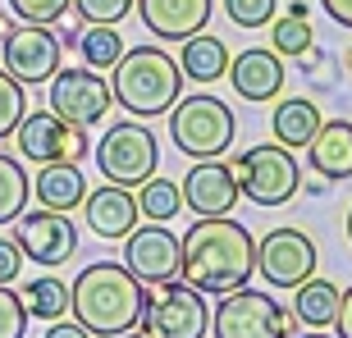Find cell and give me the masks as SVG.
I'll list each match as a JSON object with an SVG mask.
<instances>
[{
    "mask_svg": "<svg viewBox=\"0 0 352 338\" xmlns=\"http://www.w3.org/2000/svg\"><path fill=\"white\" fill-rule=\"evenodd\" d=\"M179 279L206 297H224L256 274V238L229 215H201L179 238Z\"/></svg>",
    "mask_w": 352,
    "mask_h": 338,
    "instance_id": "6da1fadb",
    "label": "cell"
},
{
    "mask_svg": "<svg viewBox=\"0 0 352 338\" xmlns=\"http://www.w3.org/2000/svg\"><path fill=\"white\" fill-rule=\"evenodd\" d=\"M142 306L146 284L129 265H115V260H96L69 284V311L91 338L133 334L142 325Z\"/></svg>",
    "mask_w": 352,
    "mask_h": 338,
    "instance_id": "7a4b0ae2",
    "label": "cell"
},
{
    "mask_svg": "<svg viewBox=\"0 0 352 338\" xmlns=\"http://www.w3.org/2000/svg\"><path fill=\"white\" fill-rule=\"evenodd\" d=\"M183 91V69L170 51L160 46H133L119 55L115 74H110V96L124 105L133 119H160L170 115Z\"/></svg>",
    "mask_w": 352,
    "mask_h": 338,
    "instance_id": "3957f363",
    "label": "cell"
},
{
    "mask_svg": "<svg viewBox=\"0 0 352 338\" xmlns=\"http://www.w3.org/2000/svg\"><path fill=\"white\" fill-rule=\"evenodd\" d=\"M234 133H238V119L220 96H206L201 91V96L174 101V110H170V142L192 160L224 156L234 146Z\"/></svg>",
    "mask_w": 352,
    "mask_h": 338,
    "instance_id": "277c9868",
    "label": "cell"
},
{
    "mask_svg": "<svg viewBox=\"0 0 352 338\" xmlns=\"http://www.w3.org/2000/svg\"><path fill=\"white\" fill-rule=\"evenodd\" d=\"M238 179V192L248 196L252 206H284L293 201L302 188L298 179V160L284 142H261V146H248L243 156L229 160Z\"/></svg>",
    "mask_w": 352,
    "mask_h": 338,
    "instance_id": "5b68a950",
    "label": "cell"
},
{
    "mask_svg": "<svg viewBox=\"0 0 352 338\" xmlns=\"http://www.w3.org/2000/svg\"><path fill=\"white\" fill-rule=\"evenodd\" d=\"M160 165V146L156 133L138 124V119H124V124H110L105 137L96 142V169H101L105 183H119V188H142Z\"/></svg>",
    "mask_w": 352,
    "mask_h": 338,
    "instance_id": "8992f818",
    "label": "cell"
},
{
    "mask_svg": "<svg viewBox=\"0 0 352 338\" xmlns=\"http://www.w3.org/2000/svg\"><path fill=\"white\" fill-rule=\"evenodd\" d=\"M142 329L146 338H206L210 315H206V293H197L183 279H165V284L146 288L142 306Z\"/></svg>",
    "mask_w": 352,
    "mask_h": 338,
    "instance_id": "52a82bcc",
    "label": "cell"
},
{
    "mask_svg": "<svg viewBox=\"0 0 352 338\" xmlns=\"http://www.w3.org/2000/svg\"><path fill=\"white\" fill-rule=\"evenodd\" d=\"M288 311L261 288H234L224 293L220 306L210 311V334L215 338H288Z\"/></svg>",
    "mask_w": 352,
    "mask_h": 338,
    "instance_id": "ba28073f",
    "label": "cell"
},
{
    "mask_svg": "<svg viewBox=\"0 0 352 338\" xmlns=\"http://www.w3.org/2000/svg\"><path fill=\"white\" fill-rule=\"evenodd\" d=\"M14 146L23 160H37V165H51V160H69L78 165L82 156L91 151L87 133L78 124L60 119L55 110H37V115H23L19 128H14Z\"/></svg>",
    "mask_w": 352,
    "mask_h": 338,
    "instance_id": "9c48e42d",
    "label": "cell"
},
{
    "mask_svg": "<svg viewBox=\"0 0 352 338\" xmlns=\"http://www.w3.org/2000/svg\"><path fill=\"white\" fill-rule=\"evenodd\" d=\"M46 105H51L60 119H69V124L91 128V124L105 119V110L115 105V96H110V82H105L96 69H55Z\"/></svg>",
    "mask_w": 352,
    "mask_h": 338,
    "instance_id": "30bf717a",
    "label": "cell"
},
{
    "mask_svg": "<svg viewBox=\"0 0 352 338\" xmlns=\"http://www.w3.org/2000/svg\"><path fill=\"white\" fill-rule=\"evenodd\" d=\"M256 270L270 288H298L316 274V243L302 229H270L256 243Z\"/></svg>",
    "mask_w": 352,
    "mask_h": 338,
    "instance_id": "8fae6325",
    "label": "cell"
},
{
    "mask_svg": "<svg viewBox=\"0 0 352 338\" xmlns=\"http://www.w3.org/2000/svg\"><path fill=\"white\" fill-rule=\"evenodd\" d=\"M14 243L23 251L28 260H37V265H65L74 251H78V229L69 220L65 210H32V215H19L14 220Z\"/></svg>",
    "mask_w": 352,
    "mask_h": 338,
    "instance_id": "7c38bea8",
    "label": "cell"
},
{
    "mask_svg": "<svg viewBox=\"0 0 352 338\" xmlns=\"http://www.w3.org/2000/svg\"><path fill=\"white\" fill-rule=\"evenodd\" d=\"M55 69H60V37L46 23H19L5 37V74L23 87L51 82Z\"/></svg>",
    "mask_w": 352,
    "mask_h": 338,
    "instance_id": "4fadbf2b",
    "label": "cell"
},
{
    "mask_svg": "<svg viewBox=\"0 0 352 338\" xmlns=\"http://www.w3.org/2000/svg\"><path fill=\"white\" fill-rule=\"evenodd\" d=\"M179 238L165 229V224H138L129 238H124V265H129L142 284H165V279H179Z\"/></svg>",
    "mask_w": 352,
    "mask_h": 338,
    "instance_id": "5bb4252c",
    "label": "cell"
},
{
    "mask_svg": "<svg viewBox=\"0 0 352 338\" xmlns=\"http://www.w3.org/2000/svg\"><path fill=\"white\" fill-rule=\"evenodd\" d=\"M183 206L192 210V215H229L238 206V179L234 169L224 165L220 156L215 160H197L188 174H183Z\"/></svg>",
    "mask_w": 352,
    "mask_h": 338,
    "instance_id": "9a60e30c",
    "label": "cell"
},
{
    "mask_svg": "<svg viewBox=\"0 0 352 338\" xmlns=\"http://www.w3.org/2000/svg\"><path fill=\"white\" fill-rule=\"evenodd\" d=\"M133 5H138L142 27L160 41L197 37V32H206L210 14H215V0H133Z\"/></svg>",
    "mask_w": 352,
    "mask_h": 338,
    "instance_id": "2e32d148",
    "label": "cell"
},
{
    "mask_svg": "<svg viewBox=\"0 0 352 338\" xmlns=\"http://www.w3.org/2000/svg\"><path fill=\"white\" fill-rule=\"evenodd\" d=\"M82 215H87V229H91V234H96V238H110V243L129 238L133 229H138V220H142L133 188H119V183H105V188H96V192L82 196Z\"/></svg>",
    "mask_w": 352,
    "mask_h": 338,
    "instance_id": "e0dca14e",
    "label": "cell"
},
{
    "mask_svg": "<svg viewBox=\"0 0 352 338\" xmlns=\"http://www.w3.org/2000/svg\"><path fill=\"white\" fill-rule=\"evenodd\" d=\"M224 78L234 82V91L252 105L274 101L279 87H284V55L265 51V46H252V51H243L238 60H229V74H224Z\"/></svg>",
    "mask_w": 352,
    "mask_h": 338,
    "instance_id": "ac0fdd59",
    "label": "cell"
},
{
    "mask_svg": "<svg viewBox=\"0 0 352 338\" xmlns=\"http://www.w3.org/2000/svg\"><path fill=\"white\" fill-rule=\"evenodd\" d=\"M307 160L329 183L352 179V124L348 119H325L316 128V137L307 142Z\"/></svg>",
    "mask_w": 352,
    "mask_h": 338,
    "instance_id": "d6986e66",
    "label": "cell"
},
{
    "mask_svg": "<svg viewBox=\"0 0 352 338\" xmlns=\"http://www.w3.org/2000/svg\"><path fill=\"white\" fill-rule=\"evenodd\" d=\"M32 192L46 210H78L82 196H87V179H82L78 165H69V160H51V165H41L37 183H32Z\"/></svg>",
    "mask_w": 352,
    "mask_h": 338,
    "instance_id": "ffe728a7",
    "label": "cell"
},
{
    "mask_svg": "<svg viewBox=\"0 0 352 338\" xmlns=\"http://www.w3.org/2000/svg\"><path fill=\"white\" fill-rule=\"evenodd\" d=\"M320 124H325V119H320V105L307 101V96H288V101H279L274 105V119H270L274 142H284L288 151H293V146H307Z\"/></svg>",
    "mask_w": 352,
    "mask_h": 338,
    "instance_id": "44dd1931",
    "label": "cell"
},
{
    "mask_svg": "<svg viewBox=\"0 0 352 338\" xmlns=\"http://www.w3.org/2000/svg\"><path fill=\"white\" fill-rule=\"evenodd\" d=\"M179 69H183V78H192V82H215V78H224V74H229V51H224L220 37L197 32V37L183 41Z\"/></svg>",
    "mask_w": 352,
    "mask_h": 338,
    "instance_id": "7402d4cb",
    "label": "cell"
},
{
    "mask_svg": "<svg viewBox=\"0 0 352 338\" xmlns=\"http://www.w3.org/2000/svg\"><path fill=\"white\" fill-rule=\"evenodd\" d=\"M339 288L329 284V279H302L298 284V297H293V315H298L302 325H311V329H325L334 325V315H339Z\"/></svg>",
    "mask_w": 352,
    "mask_h": 338,
    "instance_id": "603a6c76",
    "label": "cell"
},
{
    "mask_svg": "<svg viewBox=\"0 0 352 338\" xmlns=\"http://www.w3.org/2000/svg\"><path fill=\"white\" fill-rule=\"evenodd\" d=\"M19 297H23L28 320H65V311H69V284L65 279H51V274L23 284Z\"/></svg>",
    "mask_w": 352,
    "mask_h": 338,
    "instance_id": "cb8c5ba5",
    "label": "cell"
},
{
    "mask_svg": "<svg viewBox=\"0 0 352 338\" xmlns=\"http://www.w3.org/2000/svg\"><path fill=\"white\" fill-rule=\"evenodd\" d=\"M78 55L87 69H115L119 55H124V37L115 32V23H82L78 32Z\"/></svg>",
    "mask_w": 352,
    "mask_h": 338,
    "instance_id": "d4e9b609",
    "label": "cell"
},
{
    "mask_svg": "<svg viewBox=\"0 0 352 338\" xmlns=\"http://www.w3.org/2000/svg\"><path fill=\"white\" fill-rule=\"evenodd\" d=\"M138 210H142V220L170 224L183 210V188L174 179H156V174H151V179L142 183V192H138Z\"/></svg>",
    "mask_w": 352,
    "mask_h": 338,
    "instance_id": "484cf974",
    "label": "cell"
},
{
    "mask_svg": "<svg viewBox=\"0 0 352 338\" xmlns=\"http://www.w3.org/2000/svg\"><path fill=\"white\" fill-rule=\"evenodd\" d=\"M28 196H32V183H28L23 165L14 156H0V224H14L23 215Z\"/></svg>",
    "mask_w": 352,
    "mask_h": 338,
    "instance_id": "4316f807",
    "label": "cell"
},
{
    "mask_svg": "<svg viewBox=\"0 0 352 338\" xmlns=\"http://www.w3.org/2000/svg\"><path fill=\"white\" fill-rule=\"evenodd\" d=\"M316 41V27L298 14H279L270 19V51L274 55H307Z\"/></svg>",
    "mask_w": 352,
    "mask_h": 338,
    "instance_id": "83f0119b",
    "label": "cell"
},
{
    "mask_svg": "<svg viewBox=\"0 0 352 338\" xmlns=\"http://www.w3.org/2000/svg\"><path fill=\"white\" fill-rule=\"evenodd\" d=\"M23 82L10 78L5 69H0V137H10L19 128V119H23Z\"/></svg>",
    "mask_w": 352,
    "mask_h": 338,
    "instance_id": "f1b7e54d",
    "label": "cell"
},
{
    "mask_svg": "<svg viewBox=\"0 0 352 338\" xmlns=\"http://www.w3.org/2000/svg\"><path fill=\"white\" fill-rule=\"evenodd\" d=\"M274 10H279V0H224V14L238 27H270Z\"/></svg>",
    "mask_w": 352,
    "mask_h": 338,
    "instance_id": "f546056e",
    "label": "cell"
},
{
    "mask_svg": "<svg viewBox=\"0 0 352 338\" xmlns=\"http://www.w3.org/2000/svg\"><path fill=\"white\" fill-rule=\"evenodd\" d=\"M10 10L23 19V23H60L69 10H74V0H10Z\"/></svg>",
    "mask_w": 352,
    "mask_h": 338,
    "instance_id": "4dcf8cb0",
    "label": "cell"
},
{
    "mask_svg": "<svg viewBox=\"0 0 352 338\" xmlns=\"http://www.w3.org/2000/svg\"><path fill=\"white\" fill-rule=\"evenodd\" d=\"M74 14L82 23H119L133 14V0H74Z\"/></svg>",
    "mask_w": 352,
    "mask_h": 338,
    "instance_id": "1f68e13d",
    "label": "cell"
},
{
    "mask_svg": "<svg viewBox=\"0 0 352 338\" xmlns=\"http://www.w3.org/2000/svg\"><path fill=\"white\" fill-rule=\"evenodd\" d=\"M28 334V311H23V297L14 288L0 284V338H23Z\"/></svg>",
    "mask_w": 352,
    "mask_h": 338,
    "instance_id": "d6a6232c",
    "label": "cell"
},
{
    "mask_svg": "<svg viewBox=\"0 0 352 338\" xmlns=\"http://www.w3.org/2000/svg\"><path fill=\"white\" fill-rule=\"evenodd\" d=\"M19 270H23V251H19V243H14V238H0V284H14Z\"/></svg>",
    "mask_w": 352,
    "mask_h": 338,
    "instance_id": "836d02e7",
    "label": "cell"
},
{
    "mask_svg": "<svg viewBox=\"0 0 352 338\" xmlns=\"http://www.w3.org/2000/svg\"><path fill=\"white\" fill-rule=\"evenodd\" d=\"M320 10H325L339 27H352V0H320Z\"/></svg>",
    "mask_w": 352,
    "mask_h": 338,
    "instance_id": "e575fe53",
    "label": "cell"
},
{
    "mask_svg": "<svg viewBox=\"0 0 352 338\" xmlns=\"http://www.w3.org/2000/svg\"><path fill=\"white\" fill-rule=\"evenodd\" d=\"M334 329H339V338H352V288L339 297V315H334Z\"/></svg>",
    "mask_w": 352,
    "mask_h": 338,
    "instance_id": "d590c367",
    "label": "cell"
},
{
    "mask_svg": "<svg viewBox=\"0 0 352 338\" xmlns=\"http://www.w3.org/2000/svg\"><path fill=\"white\" fill-rule=\"evenodd\" d=\"M46 338H91L87 329L74 320V325H60V320H51V329H46Z\"/></svg>",
    "mask_w": 352,
    "mask_h": 338,
    "instance_id": "8d00e7d4",
    "label": "cell"
},
{
    "mask_svg": "<svg viewBox=\"0 0 352 338\" xmlns=\"http://www.w3.org/2000/svg\"><path fill=\"white\" fill-rule=\"evenodd\" d=\"M288 14H298V19H307V14H311V5H307V0H293V5H288Z\"/></svg>",
    "mask_w": 352,
    "mask_h": 338,
    "instance_id": "74e56055",
    "label": "cell"
},
{
    "mask_svg": "<svg viewBox=\"0 0 352 338\" xmlns=\"http://www.w3.org/2000/svg\"><path fill=\"white\" fill-rule=\"evenodd\" d=\"M10 32H14V23H10V14H0V41L10 37Z\"/></svg>",
    "mask_w": 352,
    "mask_h": 338,
    "instance_id": "f35d334b",
    "label": "cell"
},
{
    "mask_svg": "<svg viewBox=\"0 0 352 338\" xmlns=\"http://www.w3.org/2000/svg\"><path fill=\"white\" fill-rule=\"evenodd\" d=\"M302 338H329V334H320V329H311V334H302Z\"/></svg>",
    "mask_w": 352,
    "mask_h": 338,
    "instance_id": "ab89813d",
    "label": "cell"
},
{
    "mask_svg": "<svg viewBox=\"0 0 352 338\" xmlns=\"http://www.w3.org/2000/svg\"><path fill=\"white\" fill-rule=\"evenodd\" d=\"M115 338H146V334H138V329H133V334H115Z\"/></svg>",
    "mask_w": 352,
    "mask_h": 338,
    "instance_id": "60d3db41",
    "label": "cell"
},
{
    "mask_svg": "<svg viewBox=\"0 0 352 338\" xmlns=\"http://www.w3.org/2000/svg\"><path fill=\"white\" fill-rule=\"evenodd\" d=\"M348 243H352V210H348Z\"/></svg>",
    "mask_w": 352,
    "mask_h": 338,
    "instance_id": "b9f144b4",
    "label": "cell"
}]
</instances>
